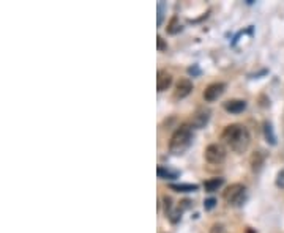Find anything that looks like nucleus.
<instances>
[{"label": "nucleus", "instance_id": "13", "mask_svg": "<svg viewBox=\"0 0 284 233\" xmlns=\"http://www.w3.org/2000/svg\"><path fill=\"white\" fill-rule=\"evenodd\" d=\"M262 164H264V156L260 154V152H257L251 156V166H253V170H259Z\"/></svg>", "mask_w": 284, "mask_h": 233}, {"label": "nucleus", "instance_id": "20", "mask_svg": "<svg viewBox=\"0 0 284 233\" xmlns=\"http://www.w3.org/2000/svg\"><path fill=\"white\" fill-rule=\"evenodd\" d=\"M157 40H158V49H160V50H163V49L166 48V46H165V41H163V38H161V36H158Z\"/></svg>", "mask_w": 284, "mask_h": 233}, {"label": "nucleus", "instance_id": "12", "mask_svg": "<svg viewBox=\"0 0 284 233\" xmlns=\"http://www.w3.org/2000/svg\"><path fill=\"white\" fill-rule=\"evenodd\" d=\"M157 174H158L160 178H165V180H172V178H177L179 176V172L169 170V168H165V167H158Z\"/></svg>", "mask_w": 284, "mask_h": 233}, {"label": "nucleus", "instance_id": "5", "mask_svg": "<svg viewBox=\"0 0 284 233\" xmlns=\"http://www.w3.org/2000/svg\"><path fill=\"white\" fill-rule=\"evenodd\" d=\"M224 90H226V84L224 82H213L204 90V100L207 102L216 101L224 93Z\"/></svg>", "mask_w": 284, "mask_h": 233}, {"label": "nucleus", "instance_id": "10", "mask_svg": "<svg viewBox=\"0 0 284 233\" xmlns=\"http://www.w3.org/2000/svg\"><path fill=\"white\" fill-rule=\"evenodd\" d=\"M223 183H224V178H220V176L210 178L204 183V189H205V192H215V190H218L223 186Z\"/></svg>", "mask_w": 284, "mask_h": 233}, {"label": "nucleus", "instance_id": "17", "mask_svg": "<svg viewBox=\"0 0 284 233\" xmlns=\"http://www.w3.org/2000/svg\"><path fill=\"white\" fill-rule=\"evenodd\" d=\"M223 232H224V227L221 224H215L212 227V233H223Z\"/></svg>", "mask_w": 284, "mask_h": 233}, {"label": "nucleus", "instance_id": "1", "mask_svg": "<svg viewBox=\"0 0 284 233\" xmlns=\"http://www.w3.org/2000/svg\"><path fill=\"white\" fill-rule=\"evenodd\" d=\"M221 139L235 153H243L249 145L251 137H249V131L245 128L243 124L235 123V124L226 126L223 134H221Z\"/></svg>", "mask_w": 284, "mask_h": 233}, {"label": "nucleus", "instance_id": "8", "mask_svg": "<svg viewBox=\"0 0 284 233\" xmlns=\"http://www.w3.org/2000/svg\"><path fill=\"white\" fill-rule=\"evenodd\" d=\"M224 110L231 112V114H240L246 109V101L243 100H229L223 104Z\"/></svg>", "mask_w": 284, "mask_h": 233}, {"label": "nucleus", "instance_id": "4", "mask_svg": "<svg viewBox=\"0 0 284 233\" xmlns=\"http://www.w3.org/2000/svg\"><path fill=\"white\" fill-rule=\"evenodd\" d=\"M204 156L210 164H221L226 160V148L221 144H210L205 148Z\"/></svg>", "mask_w": 284, "mask_h": 233}, {"label": "nucleus", "instance_id": "19", "mask_svg": "<svg viewBox=\"0 0 284 233\" xmlns=\"http://www.w3.org/2000/svg\"><path fill=\"white\" fill-rule=\"evenodd\" d=\"M161 20H163V5L158 6V26H161Z\"/></svg>", "mask_w": 284, "mask_h": 233}, {"label": "nucleus", "instance_id": "11", "mask_svg": "<svg viewBox=\"0 0 284 233\" xmlns=\"http://www.w3.org/2000/svg\"><path fill=\"white\" fill-rule=\"evenodd\" d=\"M171 189L177 190V192H194V190H198V184H171Z\"/></svg>", "mask_w": 284, "mask_h": 233}, {"label": "nucleus", "instance_id": "16", "mask_svg": "<svg viewBox=\"0 0 284 233\" xmlns=\"http://www.w3.org/2000/svg\"><path fill=\"white\" fill-rule=\"evenodd\" d=\"M215 204H216L215 198H209V200H205V202H204V206H205V210H212L215 206Z\"/></svg>", "mask_w": 284, "mask_h": 233}, {"label": "nucleus", "instance_id": "14", "mask_svg": "<svg viewBox=\"0 0 284 233\" xmlns=\"http://www.w3.org/2000/svg\"><path fill=\"white\" fill-rule=\"evenodd\" d=\"M264 131H265V137L270 144H275V136H273V131H271V124L270 123H265L264 124Z\"/></svg>", "mask_w": 284, "mask_h": 233}, {"label": "nucleus", "instance_id": "15", "mask_svg": "<svg viewBox=\"0 0 284 233\" xmlns=\"http://www.w3.org/2000/svg\"><path fill=\"white\" fill-rule=\"evenodd\" d=\"M179 30H180V26H177V18H174V19L171 20L168 32H169V34H177Z\"/></svg>", "mask_w": 284, "mask_h": 233}, {"label": "nucleus", "instance_id": "2", "mask_svg": "<svg viewBox=\"0 0 284 233\" xmlns=\"http://www.w3.org/2000/svg\"><path fill=\"white\" fill-rule=\"evenodd\" d=\"M191 142H193V126L188 123H183L174 131L169 142V150L174 154H182L188 150Z\"/></svg>", "mask_w": 284, "mask_h": 233}, {"label": "nucleus", "instance_id": "6", "mask_svg": "<svg viewBox=\"0 0 284 233\" xmlns=\"http://www.w3.org/2000/svg\"><path fill=\"white\" fill-rule=\"evenodd\" d=\"M193 92V82L190 79H180L176 84V90H174V98L176 100H183Z\"/></svg>", "mask_w": 284, "mask_h": 233}, {"label": "nucleus", "instance_id": "3", "mask_svg": "<svg viewBox=\"0 0 284 233\" xmlns=\"http://www.w3.org/2000/svg\"><path fill=\"white\" fill-rule=\"evenodd\" d=\"M246 198V188L242 183H234L224 190V200L232 206H240Z\"/></svg>", "mask_w": 284, "mask_h": 233}, {"label": "nucleus", "instance_id": "18", "mask_svg": "<svg viewBox=\"0 0 284 233\" xmlns=\"http://www.w3.org/2000/svg\"><path fill=\"white\" fill-rule=\"evenodd\" d=\"M276 184L284 188V172H279L278 174V180H276Z\"/></svg>", "mask_w": 284, "mask_h": 233}, {"label": "nucleus", "instance_id": "7", "mask_svg": "<svg viewBox=\"0 0 284 233\" xmlns=\"http://www.w3.org/2000/svg\"><path fill=\"white\" fill-rule=\"evenodd\" d=\"M172 84V74L165 71V70H160L158 71V78H157V88L158 92H165L171 87Z\"/></svg>", "mask_w": 284, "mask_h": 233}, {"label": "nucleus", "instance_id": "9", "mask_svg": "<svg viewBox=\"0 0 284 233\" xmlns=\"http://www.w3.org/2000/svg\"><path fill=\"white\" fill-rule=\"evenodd\" d=\"M209 116H210V110H205V109H199L193 115V124L194 128H202L204 124H207L209 122Z\"/></svg>", "mask_w": 284, "mask_h": 233}]
</instances>
